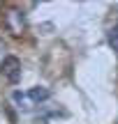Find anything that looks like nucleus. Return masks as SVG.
I'll list each match as a JSON object with an SVG mask.
<instances>
[{
  "mask_svg": "<svg viewBox=\"0 0 118 124\" xmlns=\"http://www.w3.org/2000/svg\"><path fill=\"white\" fill-rule=\"evenodd\" d=\"M0 71H2V76L9 83H19V80H21V62H19V58L7 55V58L2 60V64H0Z\"/></svg>",
  "mask_w": 118,
  "mask_h": 124,
  "instance_id": "nucleus-1",
  "label": "nucleus"
},
{
  "mask_svg": "<svg viewBox=\"0 0 118 124\" xmlns=\"http://www.w3.org/2000/svg\"><path fill=\"white\" fill-rule=\"evenodd\" d=\"M5 25H7V30L12 32V35H21V32L26 30V18H23L21 12L9 9V12L5 14Z\"/></svg>",
  "mask_w": 118,
  "mask_h": 124,
  "instance_id": "nucleus-2",
  "label": "nucleus"
},
{
  "mask_svg": "<svg viewBox=\"0 0 118 124\" xmlns=\"http://www.w3.org/2000/svg\"><path fill=\"white\" fill-rule=\"evenodd\" d=\"M28 94V99H30V103L32 106H37V103H42V101H46V99L51 97V92L46 87H32L30 92H26Z\"/></svg>",
  "mask_w": 118,
  "mask_h": 124,
  "instance_id": "nucleus-3",
  "label": "nucleus"
},
{
  "mask_svg": "<svg viewBox=\"0 0 118 124\" xmlns=\"http://www.w3.org/2000/svg\"><path fill=\"white\" fill-rule=\"evenodd\" d=\"M12 99L19 103V108H30V106H32V103H30V99H28V94H26V92H19V90L12 94Z\"/></svg>",
  "mask_w": 118,
  "mask_h": 124,
  "instance_id": "nucleus-4",
  "label": "nucleus"
},
{
  "mask_svg": "<svg viewBox=\"0 0 118 124\" xmlns=\"http://www.w3.org/2000/svg\"><path fill=\"white\" fill-rule=\"evenodd\" d=\"M107 39H109V46H111V48H114L116 53H118V23H116V25H114V28L109 30Z\"/></svg>",
  "mask_w": 118,
  "mask_h": 124,
  "instance_id": "nucleus-5",
  "label": "nucleus"
},
{
  "mask_svg": "<svg viewBox=\"0 0 118 124\" xmlns=\"http://www.w3.org/2000/svg\"><path fill=\"white\" fill-rule=\"evenodd\" d=\"M5 58H7V55H5V44L0 41V64H2V60H5Z\"/></svg>",
  "mask_w": 118,
  "mask_h": 124,
  "instance_id": "nucleus-6",
  "label": "nucleus"
}]
</instances>
